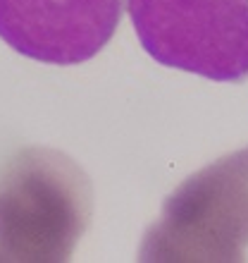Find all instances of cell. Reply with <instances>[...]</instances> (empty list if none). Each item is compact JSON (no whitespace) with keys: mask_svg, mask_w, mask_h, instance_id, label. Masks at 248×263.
<instances>
[{"mask_svg":"<svg viewBox=\"0 0 248 263\" xmlns=\"http://www.w3.org/2000/svg\"><path fill=\"white\" fill-rule=\"evenodd\" d=\"M248 247V148L215 160L167 199L146 232L141 261H243Z\"/></svg>","mask_w":248,"mask_h":263,"instance_id":"2","label":"cell"},{"mask_svg":"<svg viewBox=\"0 0 248 263\" xmlns=\"http://www.w3.org/2000/svg\"><path fill=\"white\" fill-rule=\"evenodd\" d=\"M127 0H0V39L46 65H81L110 43Z\"/></svg>","mask_w":248,"mask_h":263,"instance_id":"4","label":"cell"},{"mask_svg":"<svg viewBox=\"0 0 248 263\" xmlns=\"http://www.w3.org/2000/svg\"><path fill=\"white\" fill-rule=\"evenodd\" d=\"M153 60L213 82H248V0H129Z\"/></svg>","mask_w":248,"mask_h":263,"instance_id":"3","label":"cell"},{"mask_svg":"<svg viewBox=\"0 0 248 263\" xmlns=\"http://www.w3.org/2000/svg\"><path fill=\"white\" fill-rule=\"evenodd\" d=\"M91 208L79 163L55 148H22L0 170V261H67Z\"/></svg>","mask_w":248,"mask_h":263,"instance_id":"1","label":"cell"}]
</instances>
